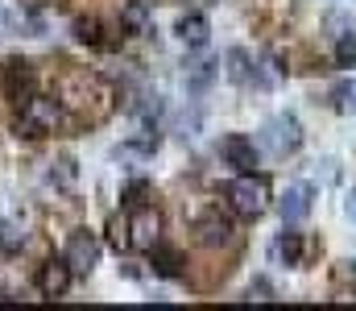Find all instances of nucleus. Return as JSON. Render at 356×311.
<instances>
[{"instance_id":"1","label":"nucleus","mask_w":356,"mask_h":311,"mask_svg":"<svg viewBox=\"0 0 356 311\" xmlns=\"http://www.w3.org/2000/svg\"><path fill=\"white\" fill-rule=\"evenodd\" d=\"M63 125V104L50 96H29L17 112V133L21 137H50Z\"/></svg>"},{"instance_id":"2","label":"nucleus","mask_w":356,"mask_h":311,"mask_svg":"<svg viewBox=\"0 0 356 311\" xmlns=\"http://www.w3.org/2000/svg\"><path fill=\"white\" fill-rule=\"evenodd\" d=\"M261 150H266L269 158L298 154L302 150V125H298V116H290V112L269 116L266 125H261Z\"/></svg>"},{"instance_id":"3","label":"nucleus","mask_w":356,"mask_h":311,"mask_svg":"<svg viewBox=\"0 0 356 311\" xmlns=\"http://www.w3.org/2000/svg\"><path fill=\"white\" fill-rule=\"evenodd\" d=\"M224 200L236 207L241 216L253 220V216H261L269 207V179L253 175V170H249V175H236L232 183H224Z\"/></svg>"},{"instance_id":"4","label":"nucleus","mask_w":356,"mask_h":311,"mask_svg":"<svg viewBox=\"0 0 356 311\" xmlns=\"http://www.w3.org/2000/svg\"><path fill=\"white\" fill-rule=\"evenodd\" d=\"M220 158H224L236 175H249V170L261 166V145H257L253 137H245V133H228V137L220 141Z\"/></svg>"},{"instance_id":"5","label":"nucleus","mask_w":356,"mask_h":311,"mask_svg":"<svg viewBox=\"0 0 356 311\" xmlns=\"http://www.w3.org/2000/svg\"><path fill=\"white\" fill-rule=\"evenodd\" d=\"M99 253H104V249H99V237L88 232V228H75L63 257H67V266H71L75 274H91V270L99 266Z\"/></svg>"},{"instance_id":"6","label":"nucleus","mask_w":356,"mask_h":311,"mask_svg":"<svg viewBox=\"0 0 356 311\" xmlns=\"http://www.w3.org/2000/svg\"><path fill=\"white\" fill-rule=\"evenodd\" d=\"M124 228H129V245L133 249H154L158 245V237H162V216H158V207H133V216L124 220Z\"/></svg>"},{"instance_id":"7","label":"nucleus","mask_w":356,"mask_h":311,"mask_svg":"<svg viewBox=\"0 0 356 311\" xmlns=\"http://www.w3.org/2000/svg\"><path fill=\"white\" fill-rule=\"evenodd\" d=\"M71 282H75V270L67 266V257H50V262L38 270V291H42L46 299H63V295L71 291Z\"/></svg>"},{"instance_id":"8","label":"nucleus","mask_w":356,"mask_h":311,"mask_svg":"<svg viewBox=\"0 0 356 311\" xmlns=\"http://www.w3.org/2000/svg\"><path fill=\"white\" fill-rule=\"evenodd\" d=\"M224 63H228V79H232L236 88H269V79L261 75V67L249 58V50L236 46V50H228Z\"/></svg>"},{"instance_id":"9","label":"nucleus","mask_w":356,"mask_h":311,"mask_svg":"<svg viewBox=\"0 0 356 311\" xmlns=\"http://www.w3.org/2000/svg\"><path fill=\"white\" fill-rule=\"evenodd\" d=\"M311 196H315V187L311 183H294V187H286V196H282V220L286 224H298V220H307L311 216Z\"/></svg>"},{"instance_id":"10","label":"nucleus","mask_w":356,"mask_h":311,"mask_svg":"<svg viewBox=\"0 0 356 311\" xmlns=\"http://www.w3.org/2000/svg\"><path fill=\"white\" fill-rule=\"evenodd\" d=\"M175 33H178V42H182V46H191V50H199V46H207V33H211V21H207L203 13H186V17H178Z\"/></svg>"},{"instance_id":"11","label":"nucleus","mask_w":356,"mask_h":311,"mask_svg":"<svg viewBox=\"0 0 356 311\" xmlns=\"http://www.w3.org/2000/svg\"><path fill=\"white\" fill-rule=\"evenodd\" d=\"M195 232H199L203 245H228V241H232V220L220 216V212H207V216H199Z\"/></svg>"},{"instance_id":"12","label":"nucleus","mask_w":356,"mask_h":311,"mask_svg":"<svg viewBox=\"0 0 356 311\" xmlns=\"http://www.w3.org/2000/svg\"><path fill=\"white\" fill-rule=\"evenodd\" d=\"M29 88H33L29 63H8V71H4V92H8V100H13L17 108H21V104H25L29 96H33Z\"/></svg>"},{"instance_id":"13","label":"nucleus","mask_w":356,"mask_h":311,"mask_svg":"<svg viewBox=\"0 0 356 311\" xmlns=\"http://www.w3.org/2000/svg\"><path fill=\"white\" fill-rule=\"evenodd\" d=\"M273 253L290 266V270H298V266H307V241H302V232H294V228H286L282 237H277V245H273Z\"/></svg>"},{"instance_id":"14","label":"nucleus","mask_w":356,"mask_h":311,"mask_svg":"<svg viewBox=\"0 0 356 311\" xmlns=\"http://www.w3.org/2000/svg\"><path fill=\"white\" fill-rule=\"evenodd\" d=\"M149 253H154V274H162V278H182V266H186L182 249H175V245H154Z\"/></svg>"},{"instance_id":"15","label":"nucleus","mask_w":356,"mask_h":311,"mask_svg":"<svg viewBox=\"0 0 356 311\" xmlns=\"http://www.w3.org/2000/svg\"><path fill=\"white\" fill-rule=\"evenodd\" d=\"M120 29L124 33H145L149 29V4L145 0H129L124 13H120Z\"/></svg>"},{"instance_id":"16","label":"nucleus","mask_w":356,"mask_h":311,"mask_svg":"<svg viewBox=\"0 0 356 311\" xmlns=\"http://www.w3.org/2000/svg\"><path fill=\"white\" fill-rule=\"evenodd\" d=\"M332 100H336V108H340V112H356V79H344V83H336Z\"/></svg>"},{"instance_id":"17","label":"nucleus","mask_w":356,"mask_h":311,"mask_svg":"<svg viewBox=\"0 0 356 311\" xmlns=\"http://www.w3.org/2000/svg\"><path fill=\"white\" fill-rule=\"evenodd\" d=\"M336 63H340V67H356V29H348V33L336 42Z\"/></svg>"},{"instance_id":"18","label":"nucleus","mask_w":356,"mask_h":311,"mask_svg":"<svg viewBox=\"0 0 356 311\" xmlns=\"http://www.w3.org/2000/svg\"><path fill=\"white\" fill-rule=\"evenodd\" d=\"M149 191H154V187H149L145 179H133V183L124 187V196H120V204H124V207H141V204H145V196H149Z\"/></svg>"},{"instance_id":"19","label":"nucleus","mask_w":356,"mask_h":311,"mask_svg":"<svg viewBox=\"0 0 356 311\" xmlns=\"http://www.w3.org/2000/svg\"><path fill=\"white\" fill-rule=\"evenodd\" d=\"M75 38L99 46V42H104V38H99V21H95V17H79V21H75Z\"/></svg>"},{"instance_id":"20","label":"nucleus","mask_w":356,"mask_h":311,"mask_svg":"<svg viewBox=\"0 0 356 311\" xmlns=\"http://www.w3.org/2000/svg\"><path fill=\"white\" fill-rule=\"evenodd\" d=\"M50 179L63 183V187H71L75 183V158H58V170H50Z\"/></svg>"},{"instance_id":"21","label":"nucleus","mask_w":356,"mask_h":311,"mask_svg":"<svg viewBox=\"0 0 356 311\" xmlns=\"http://www.w3.org/2000/svg\"><path fill=\"white\" fill-rule=\"evenodd\" d=\"M112 245H116V249L129 245V228H124V220H112Z\"/></svg>"},{"instance_id":"22","label":"nucleus","mask_w":356,"mask_h":311,"mask_svg":"<svg viewBox=\"0 0 356 311\" xmlns=\"http://www.w3.org/2000/svg\"><path fill=\"white\" fill-rule=\"evenodd\" d=\"M249 295H266V299H269V295H273V291H269V282H266V278H257V282H253V287H249Z\"/></svg>"},{"instance_id":"23","label":"nucleus","mask_w":356,"mask_h":311,"mask_svg":"<svg viewBox=\"0 0 356 311\" xmlns=\"http://www.w3.org/2000/svg\"><path fill=\"white\" fill-rule=\"evenodd\" d=\"M348 216H353V220H356V191H353V196H348Z\"/></svg>"}]
</instances>
